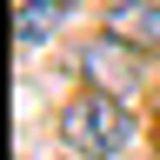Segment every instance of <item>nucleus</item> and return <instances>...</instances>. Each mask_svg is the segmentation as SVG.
<instances>
[{
  "mask_svg": "<svg viewBox=\"0 0 160 160\" xmlns=\"http://www.w3.org/2000/svg\"><path fill=\"white\" fill-rule=\"evenodd\" d=\"M80 73H87L100 93H127L133 80H140V53L120 47L113 33H100V40H87V53H80Z\"/></svg>",
  "mask_w": 160,
  "mask_h": 160,
  "instance_id": "nucleus-2",
  "label": "nucleus"
},
{
  "mask_svg": "<svg viewBox=\"0 0 160 160\" xmlns=\"http://www.w3.org/2000/svg\"><path fill=\"white\" fill-rule=\"evenodd\" d=\"M107 33L120 47H133V53H160V0H113Z\"/></svg>",
  "mask_w": 160,
  "mask_h": 160,
  "instance_id": "nucleus-3",
  "label": "nucleus"
},
{
  "mask_svg": "<svg viewBox=\"0 0 160 160\" xmlns=\"http://www.w3.org/2000/svg\"><path fill=\"white\" fill-rule=\"evenodd\" d=\"M53 133H60V147L80 153V160H120L133 147V113H127L120 93H100L93 87V93H80V100L60 107Z\"/></svg>",
  "mask_w": 160,
  "mask_h": 160,
  "instance_id": "nucleus-1",
  "label": "nucleus"
},
{
  "mask_svg": "<svg viewBox=\"0 0 160 160\" xmlns=\"http://www.w3.org/2000/svg\"><path fill=\"white\" fill-rule=\"evenodd\" d=\"M67 13H73V0H27L20 7V47H40L47 33H60Z\"/></svg>",
  "mask_w": 160,
  "mask_h": 160,
  "instance_id": "nucleus-4",
  "label": "nucleus"
}]
</instances>
